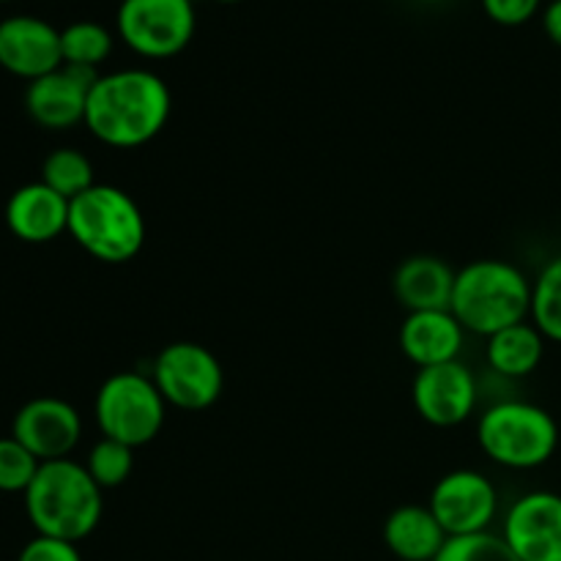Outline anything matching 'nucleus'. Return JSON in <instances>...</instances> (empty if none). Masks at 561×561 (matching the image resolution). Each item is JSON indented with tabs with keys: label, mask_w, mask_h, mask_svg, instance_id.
Returning <instances> with one entry per match:
<instances>
[{
	"label": "nucleus",
	"mask_w": 561,
	"mask_h": 561,
	"mask_svg": "<svg viewBox=\"0 0 561 561\" xmlns=\"http://www.w3.org/2000/svg\"><path fill=\"white\" fill-rule=\"evenodd\" d=\"M170 115L173 93L157 71L118 69L93 82L82 124L104 146L131 151L162 135Z\"/></svg>",
	"instance_id": "1"
},
{
	"label": "nucleus",
	"mask_w": 561,
	"mask_h": 561,
	"mask_svg": "<svg viewBox=\"0 0 561 561\" xmlns=\"http://www.w3.org/2000/svg\"><path fill=\"white\" fill-rule=\"evenodd\" d=\"M102 488L88 474L85 463L71 458L38 466L25 496V513L36 535L66 542H82L96 531L104 515Z\"/></svg>",
	"instance_id": "2"
},
{
	"label": "nucleus",
	"mask_w": 561,
	"mask_h": 561,
	"mask_svg": "<svg viewBox=\"0 0 561 561\" xmlns=\"http://www.w3.org/2000/svg\"><path fill=\"white\" fill-rule=\"evenodd\" d=\"M449 310L466 332L491 337L502 329L529 321L531 279L510 261H471L455 274Z\"/></svg>",
	"instance_id": "3"
},
{
	"label": "nucleus",
	"mask_w": 561,
	"mask_h": 561,
	"mask_svg": "<svg viewBox=\"0 0 561 561\" xmlns=\"http://www.w3.org/2000/svg\"><path fill=\"white\" fill-rule=\"evenodd\" d=\"M69 236L96 261L121 266L140 255L146 217L129 192L113 184H93L69 201Z\"/></svg>",
	"instance_id": "4"
},
{
	"label": "nucleus",
	"mask_w": 561,
	"mask_h": 561,
	"mask_svg": "<svg viewBox=\"0 0 561 561\" xmlns=\"http://www.w3.org/2000/svg\"><path fill=\"white\" fill-rule=\"evenodd\" d=\"M477 444L502 469L531 471L557 455L559 425L551 411L526 400H502L480 414Z\"/></svg>",
	"instance_id": "5"
},
{
	"label": "nucleus",
	"mask_w": 561,
	"mask_h": 561,
	"mask_svg": "<svg viewBox=\"0 0 561 561\" xmlns=\"http://www.w3.org/2000/svg\"><path fill=\"white\" fill-rule=\"evenodd\" d=\"M93 416L104 438L137 449L151 444L164 427L168 403L151 376L137 370H121L99 387L93 400Z\"/></svg>",
	"instance_id": "6"
},
{
	"label": "nucleus",
	"mask_w": 561,
	"mask_h": 561,
	"mask_svg": "<svg viewBox=\"0 0 561 561\" xmlns=\"http://www.w3.org/2000/svg\"><path fill=\"white\" fill-rule=\"evenodd\" d=\"M195 31V0H121L115 11V36L146 60L175 58Z\"/></svg>",
	"instance_id": "7"
},
{
	"label": "nucleus",
	"mask_w": 561,
	"mask_h": 561,
	"mask_svg": "<svg viewBox=\"0 0 561 561\" xmlns=\"http://www.w3.org/2000/svg\"><path fill=\"white\" fill-rule=\"evenodd\" d=\"M151 378L164 403L181 411H206L225 389V370L201 343L179 340L164 345L151 367Z\"/></svg>",
	"instance_id": "8"
},
{
	"label": "nucleus",
	"mask_w": 561,
	"mask_h": 561,
	"mask_svg": "<svg viewBox=\"0 0 561 561\" xmlns=\"http://www.w3.org/2000/svg\"><path fill=\"white\" fill-rule=\"evenodd\" d=\"M427 507L447 537L482 535L496 520L499 491L480 471L455 469L433 485Z\"/></svg>",
	"instance_id": "9"
},
{
	"label": "nucleus",
	"mask_w": 561,
	"mask_h": 561,
	"mask_svg": "<svg viewBox=\"0 0 561 561\" xmlns=\"http://www.w3.org/2000/svg\"><path fill=\"white\" fill-rule=\"evenodd\" d=\"M414 409L427 425L455 427L471 420L480 400V387L469 367L460 359L444 365L420 367L411 383Z\"/></svg>",
	"instance_id": "10"
},
{
	"label": "nucleus",
	"mask_w": 561,
	"mask_h": 561,
	"mask_svg": "<svg viewBox=\"0 0 561 561\" xmlns=\"http://www.w3.org/2000/svg\"><path fill=\"white\" fill-rule=\"evenodd\" d=\"M502 537L520 561H561V496L531 491L510 504Z\"/></svg>",
	"instance_id": "11"
},
{
	"label": "nucleus",
	"mask_w": 561,
	"mask_h": 561,
	"mask_svg": "<svg viewBox=\"0 0 561 561\" xmlns=\"http://www.w3.org/2000/svg\"><path fill=\"white\" fill-rule=\"evenodd\" d=\"M99 80L96 69L82 66H60L38 80L27 82L25 110L42 129L64 131L85 121L88 93Z\"/></svg>",
	"instance_id": "12"
},
{
	"label": "nucleus",
	"mask_w": 561,
	"mask_h": 561,
	"mask_svg": "<svg viewBox=\"0 0 561 561\" xmlns=\"http://www.w3.org/2000/svg\"><path fill=\"white\" fill-rule=\"evenodd\" d=\"M11 436L42 463L69 458L82 438V416L69 400L36 398L16 411Z\"/></svg>",
	"instance_id": "13"
},
{
	"label": "nucleus",
	"mask_w": 561,
	"mask_h": 561,
	"mask_svg": "<svg viewBox=\"0 0 561 561\" xmlns=\"http://www.w3.org/2000/svg\"><path fill=\"white\" fill-rule=\"evenodd\" d=\"M60 66V31L53 22L33 14H14L0 22V69L33 82Z\"/></svg>",
	"instance_id": "14"
},
{
	"label": "nucleus",
	"mask_w": 561,
	"mask_h": 561,
	"mask_svg": "<svg viewBox=\"0 0 561 561\" xmlns=\"http://www.w3.org/2000/svg\"><path fill=\"white\" fill-rule=\"evenodd\" d=\"M5 225L25 244H47L69 233V201L44 181H33L9 197Z\"/></svg>",
	"instance_id": "15"
},
{
	"label": "nucleus",
	"mask_w": 561,
	"mask_h": 561,
	"mask_svg": "<svg viewBox=\"0 0 561 561\" xmlns=\"http://www.w3.org/2000/svg\"><path fill=\"white\" fill-rule=\"evenodd\" d=\"M463 340L466 329L453 310L409 312L400 327V351L416 370L455 362L463 351Z\"/></svg>",
	"instance_id": "16"
},
{
	"label": "nucleus",
	"mask_w": 561,
	"mask_h": 561,
	"mask_svg": "<svg viewBox=\"0 0 561 561\" xmlns=\"http://www.w3.org/2000/svg\"><path fill=\"white\" fill-rule=\"evenodd\" d=\"M455 274L447 261L436 255H411L394 268L392 290L409 312L449 310Z\"/></svg>",
	"instance_id": "17"
},
{
	"label": "nucleus",
	"mask_w": 561,
	"mask_h": 561,
	"mask_svg": "<svg viewBox=\"0 0 561 561\" xmlns=\"http://www.w3.org/2000/svg\"><path fill=\"white\" fill-rule=\"evenodd\" d=\"M447 540V531L442 529L431 507L403 504L383 520V546L400 561H433Z\"/></svg>",
	"instance_id": "18"
},
{
	"label": "nucleus",
	"mask_w": 561,
	"mask_h": 561,
	"mask_svg": "<svg viewBox=\"0 0 561 561\" xmlns=\"http://www.w3.org/2000/svg\"><path fill=\"white\" fill-rule=\"evenodd\" d=\"M546 343L548 340L531 321L515 323L488 337L485 359L502 378H526L542 365Z\"/></svg>",
	"instance_id": "19"
},
{
	"label": "nucleus",
	"mask_w": 561,
	"mask_h": 561,
	"mask_svg": "<svg viewBox=\"0 0 561 561\" xmlns=\"http://www.w3.org/2000/svg\"><path fill=\"white\" fill-rule=\"evenodd\" d=\"M115 33L107 25L93 20L71 22L60 31V53L66 66H82V69H96L113 55Z\"/></svg>",
	"instance_id": "20"
},
{
	"label": "nucleus",
	"mask_w": 561,
	"mask_h": 561,
	"mask_svg": "<svg viewBox=\"0 0 561 561\" xmlns=\"http://www.w3.org/2000/svg\"><path fill=\"white\" fill-rule=\"evenodd\" d=\"M42 181L55 190L58 195H64L66 201H75L77 195L91 190L96 181H93V164L80 148H55L53 153H47V159L42 162Z\"/></svg>",
	"instance_id": "21"
},
{
	"label": "nucleus",
	"mask_w": 561,
	"mask_h": 561,
	"mask_svg": "<svg viewBox=\"0 0 561 561\" xmlns=\"http://www.w3.org/2000/svg\"><path fill=\"white\" fill-rule=\"evenodd\" d=\"M529 321L540 329L542 337L561 345V255L551 257L531 283Z\"/></svg>",
	"instance_id": "22"
},
{
	"label": "nucleus",
	"mask_w": 561,
	"mask_h": 561,
	"mask_svg": "<svg viewBox=\"0 0 561 561\" xmlns=\"http://www.w3.org/2000/svg\"><path fill=\"white\" fill-rule=\"evenodd\" d=\"M85 469L102 491H113L124 485L135 471V449L102 436L88 453Z\"/></svg>",
	"instance_id": "23"
},
{
	"label": "nucleus",
	"mask_w": 561,
	"mask_h": 561,
	"mask_svg": "<svg viewBox=\"0 0 561 561\" xmlns=\"http://www.w3.org/2000/svg\"><path fill=\"white\" fill-rule=\"evenodd\" d=\"M433 561H520L510 551L502 535L482 531V535L469 537H449L447 546L442 548Z\"/></svg>",
	"instance_id": "24"
},
{
	"label": "nucleus",
	"mask_w": 561,
	"mask_h": 561,
	"mask_svg": "<svg viewBox=\"0 0 561 561\" xmlns=\"http://www.w3.org/2000/svg\"><path fill=\"white\" fill-rule=\"evenodd\" d=\"M42 460L22 447L14 436L0 438V491L3 493H25L36 477Z\"/></svg>",
	"instance_id": "25"
},
{
	"label": "nucleus",
	"mask_w": 561,
	"mask_h": 561,
	"mask_svg": "<svg viewBox=\"0 0 561 561\" xmlns=\"http://www.w3.org/2000/svg\"><path fill=\"white\" fill-rule=\"evenodd\" d=\"M482 11L491 16L496 25L518 27L535 20L542 11V0H480Z\"/></svg>",
	"instance_id": "26"
},
{
	"label": "nucleus",
	"mask_w": 561,
	"mask_h": 561,
	"mask_svg": "<svg viewBox=\"0 0 561 561\" xmlns=\"http://www.w3.org/2000/svg\"><path fill=\"white\" fill-rule=\"evenodd\" d=\"M16 561H82V557L75 542L36 535L22 546Z\"/></svg>",
	"instance_id": "27"
},
{
	"label": "nucleus",
	"mask_w": 561,
	"mask_h": 561,
	"mask_svg": "<svg viewBox=\"0 0 561 561\" xmlns=\"http://www.w3.org/2000/svg\"><path fill=\"white\" fill-rule=\"evenodd\" d=\"M542 31L557 47H561V0H548L540 11Z\"/></svg>",
	"instance_id": "28"
},
{
	"label": "nucleus",
	"mask_w": 561,
	"mask_h": 561,
	"mask_svg": "<svg viewBox=\"0 0 561 561\" xmlns=\"http://www.w3.org/2000/svg\"><path fill=\"white\" fill-rule=\"evenodd\" d=\"M217 3H241V0H217Z\"/></svg>",
	"instance_id": "29"
},
{
	"label": "nucleus",
	"mask_w": 561,
	"mask_h": 561,
	"mask_svg": "<svg viewBox=\"0 0 561 561\" xmlns=\"http://www.w3.org/2000/svg\"><path fill=\"white\" fill-rule=\"evenodd\" d=\"M0 3H14V0H0Z\"/></svg>",
	"instance_id": "30"
}]
</instances>
